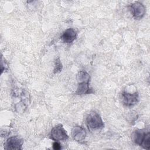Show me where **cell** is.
<instances>
[{
  "label": "cell",
  "instance_id": "10",
  "mask_svg": "<svg viewBox=\"0 0 150 150\" xmlns=\"http://www.w3.org/2000/svg\"><path fill=\"white\" fill-rule=\"evenodd\" d=\"M77 80L78 83L80 82H90V74L85 71H80L77 75Z\"/></svg>",
  "mask_w": 150,
  "mask_h": 150
},
{
  "label": "cell",
  "instance_id": "6",
  "mask_svg": "<svg viewBox=\"0 0 150 150\" xmlns=\"http://www.w3.org/2000/svg\"><path fill=\"white\" fill-rule=\"evenodd\" d=\"M23 141L17 136H13L7 139L4 144L6 149H22Z\"/></svg>",
  "mask_w": 150,
  "mask_h": 150
},
{
  "label": "cell",
  "instance_id": "7",
  "mask_svg": "<svg viewBox=\"0 0 150 150\" xmlns=\"http://www.w3.org/2000/svg\"><path fill=\"white\" fill-rule=\"evenodd\" d=\"M71 136L76 141L81 142L86 138V131L81 126H75L71 130Z\"/></svg>",
  "mask_w": 150,
  "mask_h": 150
},
{
  "label": "cell",
  "instance_id": "8",
  "mask_svg": "<svg viewBox=\"0 0 150 150\" xmlns=\"http://www.w3.org/2000/svg\"><path fill=\"white\" fill-rule=\"evenodd\" d=\"M77 38V32L73 28H69L65 30L60 36L61 40L63 43H72Z\"/></svg>",
  "mask_w": 150,
  "mask_h": 150
},
{
  "label": "cell",
  "instance_id": "2",
  "mask_svg": "<svg viewBox=\"0 0 150 150\" xmlns=\"http://www.w3.org/2000/svg\"><path fill=\"white\" fill-rule=\"evenodd\" d=\"M133 139L134 142L146 149L150 148V132L143 129H138L134 132Z\"/></svg>",
  "mask_w": 150,
  "mask_h": 150
},
{
  "label": "cell",
  "instance_id": "5",
  "mask_svg": "<svg viewBox=\"0 0 150 150\" xmlns=\"http://www.w3.org/2000/svg\"><path fill=\"white\" fill-rule=\"evenodd\" d=\"M130 9L135 19H142L146 12L145 6L139 2H135L132 3L130 6Z\"/></svg>",
  "mask_w": 150,
  "mask_h": 150
},
{
  "label": "cell",
  "instance_id": "9",
  "mask_svg": "<svg viewBox=\"0 0 150 150\" xmlns=\"http://www.w3.org/2000/svg\"><path fill=\"white\" fill-rule=\"evenodd\" d=\"M75 93L77 95H84L94 93L93 88L90 86V82L78 83V86Z\"/></svg>",
  "mask_w": 150,
  "mask_h": 150
},
{
  "label": "cell",
  "instance_id": "11",
  "mask_svg": "<svg viewBox=\"0 0 150 150\" xmlns=\"http://www.w3.org/2000/svg\"><path fill=\"white\" fill-rule=\"evenodd\" d=\"M62 63L60 61V59L59 58H57L55 62V65L53 70L54 73L56 74L60 73L62 70Z\"/></svg>",
  "mask_w": 150,
  "mask_h": 150
},
{
  "label": "cell",
  "instance_id": "1",
  "mask_svg": "<svg viewBox=\"0 0 150 150\" xmlns=\"http://www.w3.org/2000/svg\"><path fill=\"white\" fill-rule=\"evenodd\" d=\"M86 124L91 131L100 130L104 127V124L101 116L96 112H91L88 114L86 117Z\"/></svg>",
  "mask_w": 150,
  "mask_h": 150
},
{
  "label": "cell",
  "instance_id": "4",
  "mask_svg": "<svg viewBox=\"0 0 150 150\" xmlns=\"http://www.w3.org/2000/svg\"><path fill=\"white\" fill-rule=\"evenodd\" d=\"M122 102L127 107H132L137 104L139 101V94L137 92L130 93L124 91L121 94Z\"/></svg>",
  "mask_w": 150,
  "mask_h": 150
},
{
  "label": "cell",
  "instance_id": "12",
  "mask_svg": "<svg viewBox=\"0 0 150 150\" xmlns=\"http://www.w3.org/2000/svg\"><path fill=\"white\" fill-rule=\"evenodd\" d=\"M53 148L55 150H59L62 148V146L57 141H55L53 143Z\"/></svg>",
  "mask_w": 150,
  "mask_h": 150
},
{
  "label": "cell",
  "instance_id": "3",
  "mask_svg": "<svg viewBox=\"0 0 150 150\" xmlns=\"http://www.w3.org/2000/svg\"><path fill=\"white\" fill-rule=\"evenodd\" d=\"M50 138L54 141H60L67 140L69 138V136L62 124H60L52 129L50 134Z\"/></svg>",
  "mask_w": 150,
  "mask_h": 150
}]
</instances>
